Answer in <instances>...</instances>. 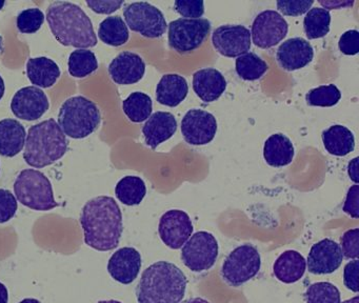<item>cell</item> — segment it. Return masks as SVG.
<instances>
[{
	"instance_id": "15",
	"label": "cell",
	"mask_w": 359,
	"mask_h": 303,
	"mask_svg": "<svg viewBox=\"0 0 359 303\" xmlns=\"http://www.w3.org/2000/svg\"><path fill=\"white\" fill-rule=\"evenodd\" d=\"M49 107V99L46 93L34 86L20 88L11 101L12 113L27 121H34L43 117Z\"/></svg>"
},
{
	"instance_id": "28",
	"label": "cell",
	"mask_w": 359,
	"mask_h": 303,
	"mask_svg": "<svg viewBox=\"0 0 359 303\" xmlns=\"http://www.w3.org/2000/svg\"><path fill=\"white\" fill-rule=\"evenodd\" d=\"M146 194V183L137 176L123 177L115 187V195L117 199L128 206H138L142 203Z\"/></svg>"
},
{
	"instance_id": "45",
	"label": "cell",
	"mask_w": 359,
	"mask_h": 303,
	"mask_svg": "<svg viewBox=\"0 0 359 303\" xmlns=\"http://www.w3.org/2000/svg\"><path fill=\"white\" fill-rule=\"evenodd\" d=\"M319 4L323 6L325 10H334V8H348V6H353L354 1H320Z\"/></svg>"
},
{
	"instance_id": "4",
	"label": "cell",
	"mask_w": 359,
	"mask_h": 303,
	"mask_svg": "<svg viewBox=\"0 0 359 303\" xmlns=\"http://www.w3.org/2000/svg\"><path fill=\"white\" fill-rule=\"evenodd\" d=\"M67 151V136L53 118L29 128L25 143L24 159L32 168H43L51 166L62 159Z\"/></svg>"
},
{
	"instance_id": "1",
	"label": "cell",
	"mask_w": 359,
	"mask_h": 303,
	"mask_svg": "<svg viewBox=\"0 0 359 303\" xmlns=\"http://www.w3.org/2000/svg\"><path fill=\"white\" fill-rule=\"evenodd\" d=\"M79 221L90 248L108 252L118 246L123 231V214L114 198L98 196L86 202Z\"/></svg>"
},
{
	"instance_id": "18",
	"label": "cell",
	"mask_w": 359,
	"mask_h": 303,
	"mask_svg": "<svg viewBox=\"0 0 359 303\" xmlns=\"http://www.w3.org/2000/svg\"><path fill=\"white\" fill-rule=\"evenodd\" d=\"M108 71L115 83L129 86L142 79L146 73V63L136 53L123 52L111 61Z\"/></svg>"
},
{
	"instance_id": "11",
	"label": "cell",
	"mask_w": 359,
	"mask_h": 303,
	"mask_svg": "<svg viewBox=\"0 0 359 303\" xmlns=\"http://www.w3.org/2000/svg\"><path fill=\"white\" fill-rule=\"evenodd\" d=\"M289 31L287 20L276 11L266 10L254 19L251 39L260 48H271L283 41Z\"/></svg>"
},
{
	"instance_id": "33",
	"label": "cell",
	"mask_w": 359,
	"mask_h": 303,
	"mask_svg": "<svg viewBox=\"0 0 359 303\" xmlns=\"http://www.w3.org/2000/svg\"><path fill=\"white\" fill-rule=\"evenodd\" d=\"M235 65L239 77L247 81L260 79L269 69L264 59L260 58L255 53L251 52L237 57Z\"/></svg>"
},
{
	"instance_id": "23",
	"label": "cell",
	"mask_w": 359,
	"mask_h": 303,
	"mask_svg": "<svg viewBox=\"0 0 359 303\" xmlns=\"http://www.w3.org/2000/svg\"><path fill=\"white\" fill-rule=\"evenodd\" d=\"M189 93L186 78L178 74H167L159 80L156 88V99L161 105L175 107L186 99Z\"/></svg>"
},
{
	"instance_id": "5",
	"label": "cell",
	"mask_w": 359,
	"mask_h": 303,
	"mask_svg": "<svg viewBox=\"0 0 359 303\" xmlns=\"http://www.w3.org/2000/svg\"><path fill=\"white\" fill-rule=\"evenodd\" d=\"M102 122L97 105L83 96H74L62 103L58 113V126L66 136L83 139L93 134Z\"/></svg>"
},
{
	"instance_id": "48",
	"label": "cell",
	"mask_w": 359,
	"mask_h": 303,
	"mask_svg": "<svg viewBox=\"0 0 359 303\" xmlns=\"http://www.w3.org/2000/svg\"><path fill=\"white\" fill-rule=\"evenodd\" d=\"M6 86L5 81H4V78L0 75V100L3 99L4 95H5Z\"/></svg>"
},
{
	"instance_id": "3",
	"label": "cell",
	"mask_w": 359,
	"mask_h": 303,
	"mask_svg": "<svg viewBox=\"0 0 359 303\" xmlns=\"http://www.w3.org/2000/svg\"><path fill=\"white\" fill-rule=\"evenodd\" d=\"M188 279L184 271L167 261L147 267L136 286L140 303H180L186 294Z\"/></svg>"
},
{
	"instance_id": "7",
	"label": "cell",
	"mask_w": 359,
	"mask_h": 303,
	"mask_svg": "<svg viewBox=\"0 0 359 303\" xmlns=\"http://www.w3.org/2000/svg\"><path fill=\"white\" fill-rule=\"evenodd\" d=\"M262 267V258L255 246L243 244L233 250L224 260L222 277L231 286H241L255 277Z\"/></svg>"
},
{
	"instance_id": "26",
	"label": "cell",
	"mask_w": 359,
	"mask_h": 303,
	"mask_svg": "<svg viewBox=\"0 0 359 303\" xmlns=\"http://www.w3.org/2000/svg\"><path fill=\"white\" fill-rule=\"evenodd\" d=\"M294 154L293 143L285 135H271L264 142V160L273 168H283L291 163Z\"/></svg>"
},
{
	"instance_id": "36",
	"label": "cell",
	"mask_w": 359,
	"mask_h": 303,
	"mask_svg": "<svg viewBox=\"0 0 359 303\" xmlns=\"http://www.w3.org/2000/svg\"><path fill=\"white\" fill-rule=\"evenodd\" d=\"M45 17L41 8H27L18 14L16 25L22 34H34L39 31L45 22Z\"/></svg>"
},
{
	"instance_id": "53",
	"label": "cell",
	"mask_w": 359,
	"mask_h": 303,
	"mask_svg": "<svg viewBox=\"0 0 359 303\" xmlns=\"http://www.w3.org/2000/svg\"><path fill=\"white\" fill-rule=\"evenodd\" d=\"M4 50V38L0 36V53Z\"/></svg>"
},
{
	"instance_id": "39",
	"label": "cell",
	"mask_w": 359,
	"mask_h": 303,
	"mask_svg": "<svg viewBox=\"0 0 359 303\" xmlns=\"http://www.w3.org/2000/svg\"><path fill=\"white\" fill-rule=\"evenodd\" d=\"M174 10L188 19H198L205 13V4L199 0H177L174 2Z\"/></svg>"
},
{
	"instance_id": "27",
	"label": "cell",
	"mask_w": 359,
	"mask_h": 303,
	"mask_svg": "<svg viewBox=\"0 0 359 303\" xmlns=\"http://www.w3.org/2000/svg\"><path fill=\"white\" fill-rule=\"evenodd\" d=\"M323 145L331 155L344 157L355 149V138L353 133L346 126L336 124L323 130Z\"/></svg>"
},
{
	"instance_id": "8",
	"label": "cell",
	"mask_w": 359,
	"mask_h": 303,
	"mask_svg": "<svg viewBox=\"0 0 359 303\" xmlns=\"http://www.w3.org/2000/svg\"><path fill=\"white\" fill-rule=\"evenodd\" d=\"M208 19L178 18L170 22L169 44L178 54H188L205 42L211 31Z\"/></svg>"
},
{
	"instance_id": "34",
	"label": "cell",
	"mask_w": 359,
	"mask_h": 303,
	"mask_svg": "<svg viewBox=\"0 0 359 303\" xmlns=\"http://www.w3.org/2000/svg\"><path fill=\"white\" fill-rule=\"evenodd\" d=\"M306 303H341L339 290L330 282L311 284L304 292Z\"/></svg>"
},
{
	"instance_id": "24",
	"label": "cell",
	"mask_w": 359,
	"mask_h": 303,
	"mask_svg": "<svg viewBox=\"0 0 359 303\" xmlns=\"http://www.w3.org/2000/svg\"><path fill=\"white\" fill-rule=\"evenodd\" d=\"M306 269V261L296 250H285L273 265V273L283 283H295L302 279Z\"/></svg>"
},
{
	"instance_id": "6",
	"label": "cell",
	"mask_w": 359,
	"mask_h": 303,
	"mask_svg": "<svg viewBox=\"0 0 359 303\" xmlns=\"http://www.w3.org/2000/svg\"><path fill=\"white\" fill-rule=\"evenodd\" d=\"M13 189L18 202L31 210L48 212L60 206L54 198L51 181L41 170H22L14 181Z\"/></svg>"
},
{
	"instance_id": "2",
	"label": "cell",
	"mask_w": 359,
	"mask_h": 303,
	"mask_svg": "<svg viewBox=\"0 0 359 303\" xmlns=\"http://www.w3.org/2000/svg\"><path fill=\"white\" fill-rule=\"evenodd\" d=\"M46 18L54 37L62 46L87 50L97 44L91 19L77 4L52 2L48 6Z\"/></svg>"
},
{
	"instance_id": "44",
	"label": "cell",
	"mask_w": 359,
	"mask_h": 303,
	"mask_svg": "<svg viewBox=\"0 0 359 303\" xmlns=\"http://www.w3.org/2000/svg\"><path fill=\"white\" fill-rule=\"evenodd\" d=\"M88 6L97 14H112L116 12L123 4V1H113V0H88Z\"/></svg>"
},
{
	"instance_id": "31",
	"label": "cell",
	"mask_w": 359,
	"mask_h": 303,
	"mask_svg": "<svg viewBox=\"0 0 359 303\" xmlns=\"http://www.w3.org/2000/svg\"><path fill=\"white\" fill-rule=\"evenodd\" d=\"M331 14L323 8H313L309 10L304 19V29L309 39L325 37L330 31Z\"/></svg>"
},
{
	"instance_id": "14",
	"label": "cell",
	"mask_w": 359,
	"mask_h": 303,
	"mask_svg": "<svg viewBox=\"0 0 359 303\" xmlns=\"http://www.w3.org/2000/svg\"><path fill=\"white\" fill-rule=\"evenodd\" d=\"M158 233L163 243L172 250L182 248L193 234L190 216L184 210H168L159 220Z\"/></svg>"
},
{
	"instance_id": "32",
	"label": "cell",
	"mask_w": 359,
	"mask_h": 303,
	"mask_svg": "<svg viewBox=\"0 0 359 303\" xmlns=\"http://www.w3.org/2000/svg\"><path fill=\"white\" fill-rule=\"evenodd\" d=\"M98 61L94 52L90 50H73L68 60V69L74 78H85L97 71Z\"/></svg>"
},
{
	"instance_id": "12",
	"label": "cell",
	"mask_w": 359,
	"mask_h": 303,
	"mask_svg": "<svg viewBox=\"0 0 359 303\" xmlns=\"http://www.w3.org/2000/svg\"><path fill=\"white\" fill-rule=\"evenodd\" d=\"M251 33L243 25H226L214 29L212 43L222 56L229 58L247 54L251 48Z\"/></svg>"
},
{
	"instance_id": "38",
	"label": "cell",
	"mask_w": 359,
	"mask_h": 303,
	"mask_svg": "<svg viewBox=\"0 0 359 303\" xmlns=\"http://www.w3.org/2000/svg\"><path fill=\"white\" fill-rule=\"evenodd\" d=\"M341 252L348 259H357L359 255V229H348L340 239Z\"/></svg>"
},
{
	"instance_id": "20",
	"label": "cell",
	"mask_w": 359,
	"mask_h": 303,
	"mask_svg": "<svg viewBox=\"0 0 359 303\" xmlns=\"http://www.w3.org/2000/svg\"><path fill=\"white\" fill-rule=\"evenodd\" d=\"M177 130V121L169 112H156L152 114L142 126L146 144L155 149L159 144L169 140Z\"/></svg>"
},
{
	"instance_id": "46",
	"label": "cell",
	"mask_w": 359,
	"mask_h": 303,
	"mask_svg": "<svg viewBox=\"0 0 359 303\" xmlns=\"http://www.w3.org/2000/svg\"><path fill=\"white\" fill-rule=\"evenodd\" d=\"M357 168H358V158H354L352 161L348 163V176L354 181L355 183H358V174H357Z\"/></svg>"
},
{
	"instance_id": "13",
	"label": "cell",
	"mask_w": 359,
	"mask_h": 303,
	"mask_svg": "<svg viewBox=\"0 0 359 303\" xmlns=\"http://www.w3.org/2000/svg\"><path fill=\"white\" fill-rule=\"evenodd\" d=\"M217 121L214 115L203 109H190L182 120V134L192 145H205L215 138Z\"/></svg>"
},
{
	"instance_id": "25",
	"label": "cell",
	"mask_w": 359,
	"mask_h": 303,
	"mask_svg": "<svg viewBox=\"0 0 359 303\" xmlns=\"http://www.w3.org/2000/svg\"><path fill=\"white\" fill-rule=\"evenodd\" d=\"M60 74L57 63L48 57L30 58L27 63V76L34 86L51 88L57 82Z\"/></svg>"
},
{
	"instance_id": "51",
	"label": "cell",
	"mask_w": 359,
	"mask_h": 303,
	"mask_svg": "<svg viewBox=\"0 0 359 303\" xmlns=\"http://www.w3.org/2000/svg\"><path fill=\"white\" fill-rule=\"evenodd\" d=\"M342 303H359V297H354V298L348 299V300L344 301Z\"/></svg>"
},
{
	"instance_id": "9",
	"label": "cell",
	"mask_w": 359,
	"mask_h": 303,
	"mask_svg": "<svg viewBox=\"0 0 359 303\" xmlns=\"http://www.w3.org/2000/svg\"><path fill=\"white\" fill-rule=\"evenodd\" d=\"M126 25L147 38H159L167 31L163 12L149 2H133L123 8Z\"/></svg>"
},
{
	"instance_id": "22",
	"label": "cell",
	"mask_w": 359,
	"mask_h": 303,
	"mask_svg": "<svg viewBox=\"0 0 359 303\" xmlns=\"http://www.w3.org/2000/svg\"><path fill=\"white\" fill-rule=\"evenodd\" d=\"M26 137V128L18 120H0V155L15 157L24 149Z\"/></svg>"
},
{
	"instance_id": "10",
	"label": "cell",
	"mask_w": 359,
	"mask_h": 303,
	"mask_svg": "<svg viewBox=\"0 0 359 303\" xmlns=\"http://www.w3.org/2000/svg\"><path fill=\"white\" fill-rule=\"evenodd\" d=\"M217 257V240L208 231H197L182 246V262L193 271H208L213 267Z\"/></svg>"
},
{
	"instance_id": "54",
	"label": "cell",
	"mask_w": 359,
	"mask_h": 303,
	"mask_svg": "<svg viewBox=\"0 0 359 303\" xmlns=\"http://www.w3.org/2000/svg\"><path fill=\"white\" fill-rule=\"evenodd\" d=\"M6 6V1H1V0H0V10H3L4 8V6Z\"/></svg>"
},
{
	"instance_id": "17",
	"label": "cell",
	"mask_w": 359,
	"mask_h": 303,
	"mask_svg": "<svg viewBox=\"0 0 359 303\" xmlns=\"http://www.w3.org/2000/svg\"><path fill=\"white\" fill-rule=\"evenodd\" d=\"M314 58V50L308 40L302 37L290 38L280 44L276 59L281 69L292 72L302 69Z\"/></svg>"
},
{
	"instance_id": "49",
	"label": "cell",
	"mask_w": 359,
	"mask_h": 303,
	"mask_svg": "<svg viewBox=\"0 0 359 303\" xmlns=\"http://www.w3.org/2000/svg\"><path fill=\"white\" fill-rule=\"evenodd\" d=\"M184 303H210L209 301L205 300L203 298H193L190 299V300H187L186 302Z\"/></svg>"
},
{
	"instance_id": "42",
	"label": "cell",
	"mask_w": 359,
	"mask_h": 303,
	"mask_svg": "<svg viewBox=\"0 0 359 303\" xmlns=\"http://www.w3.org/2000/svg\"><path fill=\"white\" fill-rule=\"evenodd\" d=\"M358 259H353L344 267V283L348 290L358 292Z\"/></svg>"
},
{
	"instance_id": "30",
	"label": "cell",
	"mask_w": 359,
	"mask_h": 303,
	"mask_svg": "<svg viewBox=\"0 0 359 303\" xmlns=\"http://www.w3.org/2000/svg\"><path fill=\"white\" fill-rule=\"evenodd\" d=\"M123 109L132 122L140 123L148 120L152 115V99L144 93H132L127 99L123 100Z\"/></svg>"
},
{
	"instance_id": "52",
	"label": "cell",
	"mask_w": 359,
	"mask_h": 303,
	"mask_svg": "<svg viewBox=\"0 0 359 303\" xmlns=\"http://www.w3.org/2000/svg\"><path fill=\"white\" fill-rule=\"evenodd\" d=\"M98 303H121V301L117 300H100Z\"/></svg>"
},
{
	"instance_id": "37",
	"label": "cell",
	"mask_w": 359,
	"mask_h": 303,
	"mask_svg": "<svg viewBox=\"0 0 359 303\" xmlns=\"http://www.w3.org/2000/svg\"><path fill=\"white\" fill-rule=\"evenodd\" d=\"M18 208L15 196L9 189H0V224L11 220L15 216Z\"/></svg>"
},
{
	"instance_id": "16",
	"label": "cell",
	"mask_w": 359,
	"mask_h": 303,
	"mask_svg": "<svg viewBox=\"0 0 359 303\" xmlns=\"http://www.w3.org/2000/svg\"><path fill=\"white\" fill-rule=\"evenodd\" d=\"M342 260L344 255L339 244L334 240L323 239L311 248L306 267L314 275H327L337 271Z\"/></svg>"
},
{
	"instance_id": "50",
	"label": "cell",
	"mask_w": 359,
	"mask_h": 303,
	"mask_svg": "<svg viewBox=\"0 0 359 303\" xmlns=\"http://www.w3.org/2000/svg\"><path fill=\"white\" fill-rule=\"evenodd\" d=\"M20 303H41V301L37 300V299L27 298V299H24V300L20 301Z\"/></svg>"
},
{
	"instance_id": "35",
	"label": "cell",
	"mask_w": 359,
	"mask_h": 303,
	"mask_svg": "<svg viewBox=\"0 0 359 303\" xmlns=\"http://www.w3.org/2000/svg\"><path fill=\"white\" fill-rule=\"evenodd\" d=\"M340 99H341V93L334 84L313 88L309 90L306 96V103L311 107H334L339 102Z\"/></svg>"
},
{
	"instance_id": "43",
	"label": "cell",
	"mask_w": 359,
	"mask_h": 303,
	"mask_svg": "<svg viewBox=\"0 0 359 303\" xmlns=\"http://www.w3.org/2000/svg\"><path fill=\"white\" fill-rule=\"evenodd\" d=\"M344 210L353 218H359V187L353 185L348 189L346 194V201L344 204Z\"/></svg>"
},
{
	"instance_id": "40",
	"label": "cell",
	"mask_w": 359,
	"mask_h": 303,
	"mask_svg": "<svg viewBox=\"0 0 359 303\" xmlns=\"http://www.w3.org/2000/svg\"><path fill=\"white\" fill-rule=\"evenodd\" d=\"M340 52L342 54L353 56L359 52V33L357 29H350L340 36L338 41Z\"/></svg>"
},
{
	"instance_id": "41",
	"label": "cell",
	"mask_w": 359,
	"mask_h": 303,
	"mask_svg": "<svg viewBox=\"0 0 359 303\" xmlns=\"http://www.w3.org/2000/svg\"><path fill=\"white\" fill-rule=\"evenodd\" d=\"M314 1H285L280 0L277 1V8L279 12L283 13L285 16H299L309 12V8L313 6Z\"/></svg>"
},
{
	"instance_id": "29",
	"label": "cell",
	"mask_w": 359,
	"mask_h": 303,
	"mask_svg": "<svg viewBox=\"0 0 359 303\" xmlns=\"http://www.w3.org/2000/svg\"><path fill=\"white\" fill-rule=\"evenodd\" d=\"M98 37L108 46H121L127 43L130 33L127 25L121 16H110L100 22Z\"/></svg>"
},
{
	"instance_id": "21",
	"label": "cell",
	"mask_w": 359,
	"mask_h": 303,
	"mask_svg": "<svg viewBox=\"0 0 359 303\" xmlns=\"http://www.w3.org/2000/svg\"><path fill=\"white\" fill-rule=\"evenodd\" d=\"M226 88V80L218 69L208 67L193 75V90L205 102L217 100Z\"/></svg>"
},
{
	"instance_id": "47",
	"label": "cell",
	"mask_w": 359,
	"mask_h": 303,
	"mask_svg": "<svg viewBox=\"0 0 359 303\" xmlns=\"http://www.w3.org/2000/svg\"><path fill=\"white\" fill-rule=\"evenodd\" d=\"M9 302V292L7 286L0 282V303Z\"/></svg>"
},
{
	"instance_id": "19",
	"label": "cell",
	"mask_w": 359,
	"mask_h": 303,
	"mask_svg": "<svg viewBox=\"0 0 359 303\" xmlns=\"http://www.w3.org/2000/svg\"><path fill=\"white\" fill-rule=\"evenodd\" d=\"M142 269V256L134 248H121L109 259L108 271L115 281L131 284Z\"/></svg>"
}]
</instances>
